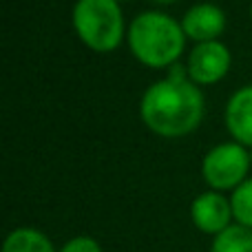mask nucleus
Returning <instances> with one entry per match:
<instances>
[{
  "mask_svg": "<svg viewBox=\"0 0 252 252\" xmlns=\"http://www.w3.org/2000/svg\"><path fill=\"white\" fill-rule=\"evenodd\" d=\"M144 124L164 137H179L197 128L204 118V95L188 78V69L170 66L168 78L157 80L139 102Z\"/></svg>",
  "mask_w": 252,
  "mask_h": 252,
  "instance_id": "nucleus-1",
  "label": "nucleus"
},
{
  "mask_svg": "<svg viewBox=\"0 0 252 252\" xmlns=\"http://www.w3.org/2000/svg\"><path fill=\"white\" fill-rule=\"evenodd\" d=\"M186 33L182 22L161 11H144L128 27V47L148 66L175 64L182 56Z\"/></svg>",
  "mask_w": 252,
  "mask_h": 252,
  "instance_id": "nucleus-2",
  "label": "nucleus"
},
{
  "mask_svg": "<svg viewBox=\"0 0 252 252\" xmlns=\"http://www.w3.org/2000/svg\"><path fill=\"white\" fill-rule=\"evenodd\" d=\"M73 27L93 51H113L124 38V18L118 0H78Z\"/></svg>",
  "mask_w": 252,
  "mask_h": 252,
  "instance_id": "nucleus-3",
  "label": "nucleus"
},
{
  "mask_svg": "<svg viewBox=\"0 0 252 252\" xmlns=\"http://www.w3.org/2000/svg\"><path fill=\"white\" fill-rule=\"evenodd\" d=\"M250 166V153L246 151L244 144L223 142L206 153L204 161H201V173L210 188L228 190V188H237L248 179L246 173Z\"/></svg>",
  "mask_w": 252,
  "mask_h": 252,
  "instance_id": "nucleus-4",
  "label": "nucleus"
},
{
  "mask_svg": "<svg viewBox=\"0 0 252 252\" xmlns=\"http://www.w3.org/2000/svg\"><path fill=\"white\" fill-rule=\"evenodd\" d=\"M188 78L195 84H213L221 80L230 69V51L223 42H197L188 56Z\"/></svg>",
  "mask_w": 252,
  "mask_h": 252,
  "instance_id": "nucleus-5",
  "label": "nucleus"
},
{
  "mask_svg": "<svg viewBox=\"0 0 252 252\" xmlns=\"http://www.w3.org/2000/svg\"><path fill=\"white\" fill-rule=\"evenodd\" d=\"M190 219L201 232L217 237L219 232H223L228 226H232L230 223V219H232L230 199H226V197L217 190L201 192L190 204Z\"/></svg>",
  "mask_w": 252,
  "mask_h": 252,
  "instance_id": "nucleus-6",
  "label": "nucleus"
},
{
  "mask_svg": "<svg viewBox=\"0 0 252 252\" xmlns=\"http://www.w3.org/2000/svg\"><path fill=\"white\" fill-rule=\"evenodd\" d=\"M182 29L186 38H192L197 42H210L217 40L226 29V13L213 2H199L184 13Z\"/></svg>",
  "mask_w": 252,
  "mask_h": 252,
  "instance_id": "nucleus-7",
  "label": "nucleus"
},
{
  "mask_svg": "<svg viewBox=\"0 0 252 252\" xmlns=\"http://www.w3.org/2000/svg\"><path fill=\"white\" fill-rule=\"evenodd\" d=\"M226 126L244 146H252V84L237 89L226 104Z\"/></svg>",
  "mask_w": 252,
  "mask_h": 252,
  "instance_id": "nucleus-8",
  "label": "nucleus"
},
{
  "mask_svg": "<svg viewBox=\"0 0 252 252\" xmlns=\"http://www.w3.org/2000/svg\"><path fill=\"white\" fill-rule=\"evenodd\" d=\"M2 252H58L51 239L35 228H16L7 235Z\"/></svg>",
  "mask_w": 252,
  "mask_h": 252,
  "instance_id": "nucleus-9",
  "label": "nucleus"
},
{
  "mask_svg": "<svg viewBox=\"0 0 252 252\" xmlns=\"http://www.w3.org/2000/svg\"><path fill=\"white\" fill-rule=\"evenodd\" d=\"M210 252H252V228L232 223L215 237Z\"/></svg>",
  "mask_w": 252,
  "mask_h": 252,
  "instance_id": "nucleus-10",
  "label": "nucleus"
},
{
  "mask_svg": "<svg viewBox=\"0 0 252 252\" xmlns=\"http://www.w3.org/2000/svg\"><path fill=\"white\" fill-rule=\"evenodd\" d=\"M230 206H232V217L237 219V223L252 228V177H248L244 184H239L232 190Z\"/></svg>",
  "mask_w": 252,
  "mask_h": 252,
  "instance_id": "nucleus-11",
  "label": "nucleus"
},
{
  "mask_svg": "<svg viewBox=\"0 0 252 252\" xmlns=\"http://www.w3.org/2000/svg\"><path fill=\"white\" fill-rule=\"evenodd\" d=\"M58 252H102V248L93 237H73Z\"/></svg>",
  "mask_w": 252,
  "mask_h": 252,
  "instance_id": "nucleus-12",
  "label": "nucleus"
},
{
  "mask_svg": "<svg viewBox=\"0 0 252 252\" xmlns=\"http://www.w3.org/2000/svg\"><path fill=\"white\" fill-rule=\"evenodd\" d=\"M155 2H161V4H168V2H175V0H155Z\"/></svg>",
  "mask_w": 252,
  "mask_h": 252,
  "instance_id": "nucleus-13",
  "label": "nucleus"
},
{
  "mask_svg": "<svg viewBox=\"0 0 252 252\" xmlns=\"http://www.w3.org/2000/svg\"><path fill=\"white\" fill-rule=\"evenodd\" d=\"M250 164H252V146H250Z\"/></svg>",
  "mask_w": 252,
  "mask_h": 252,
  "instance_id": "nucleus-14",
  "label": "nucleus"
},
{
  "mask_svg": "<svg viewBox=\"0 0 252 252\" xmlns=\"http://www.w3.org/2000/svg\"><path fill=\"white\" fill-rule=\"evenodd\" d=\"M118 2H122V0H118Z\"/></svg>",
  "mask_w": 252,
  "mask_h": 252,
  "instance_id": "nucleus-15",
  "label": "nucleus"
}]
</instances>
